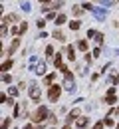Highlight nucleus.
<instances>
[{
  "label": "nucleus",
  "mask_w": 119,
  "mask_h": 129,
  "mask_svg": "<svg viewBox=\"0 0 119 129\" xmlns=\"http://www.w3.org/2000/svg\"><path fill=\"white\" fill-rule=\"evenodd\" d=\"M46 117H48V109H46V107H40V109L34 113L32 119H34L36 123H40V121H46Z\"/></svg>",
  "instance_id": "1"
},
{
  "label": "nucleus",
  "mask_w": 119,
  "mask_h": 129,
  "mask_svg": "<svg viewBox=\"0 0 119 129\" xmlns=\"http://www.w3.org/2000/svg\"><path fill=\"white\" fill-rule=\"evenodd\" d=\"M60 93H62V87H60V85H52L50 91H48V97H50L52 101H56V99L60 97Z\"/></svg>",
  "instance_id": "2"
},
{
  "label": "nucleus",
  "mask_w": 119,
  "mask_h": 129,
  "mask_svg": "<svg viewBox=\"0 0 119 129\" xmlns=\"http://www.w3.org/2000/svg\"><path fill=\"white\" fill-rule=\"evenodd\" d=\"M30 97H32L34 101L40 99V89H38V85H32V87H30Z\"/></svg>",
  "instance_id": "3"
},
{
  "label": "nucleus",
  "mask_w": 119,
  "mask_h": 129,
  "mask_svg": "<svg viewBox=\"0 0 119 129\" xmlns=\"http://www.w3.org/2000/svg\"><path fill=\"white\" fill-rule=\"evenodd\" d=\"M18 16L16 14H10V16H4V24H12V22H16Z\"/></svg>",
  "instance_id": "4"
},
{
  "label": "nucleus",
  "mask_w": 119,
  "mask_h": 129,
  "mask_svg": "<svg viewBox=\"0 0 119 129\" xmlns=\"http://www.w3.org/2000/svg\"><path fill=\"white\" fill-rule=\"evenodd\" d=\"M18 46H20V38H14V42H12V46H10L8 52H10V54H14V50H16Z\"/></svg>",
  "instance_id": "5"
},
{
  "label": "nucleus",
  "mask_w": 119,
  "mask_h": 129,
  "mask_svg": "<svg viewBox=\"0 0 119 129\" xmlns=\"http://www.w3.org/2000/svg\"><path fill=\"white\" fill-rule=\"evenodd\" d=\"M75 125H77V127H85V125H87V117H80V119L75 121Z\"/></svg>",
  "instance_id": "6"
},
{
  "label": "nucleus",
  "mask_w": 119,
  "mask_h": 129,
  "mask_svg": "<svg viewBox=\"0 0 119 129\" xmlns=\"http://www.w3.org/2000/svg\"><path fill=\"white\" fill-rule=\"evenodd\" d=\"M66 52H68V58H69V60H75V54H73V48H71V46H68Z\"/></svg>",
  "instance_id": "7"
},
{
  "label": "nucleus",
  "mask_w": 119,
  "mask_h": 129,
  "mask_svg": "<svg viewBox=\"0 0 119 129\" xmlns=\"http://www.w3.org/2000/svg\"><path fill=\"white\" fill-rule=\"evenodd\" d=\"M64 22H66V16H64V14L56 16V24H58V26H60V24H64Z\"/></svg>",
  "instance_id": "8"
},
{
  "label": "nucleus",
  "mask_w": 119,
  "mask_h": 129,
  "mask_svg": "<svg viewBox=\"0 0 119 129\" xmlns=\"http://www.w3.org/2000/svg\"><path fill=\"white\" fill-rule=\"evenodd\" d=\"M10 68H12V60H10V62H4V64H2V70H4V72H6V70H10Z\"/></svg>",
  "instance_id": "9"
},
{
  "label": "nucleus",
  "mask_w": 119,
  "mask_h": 129,
  "mask_svg": "<svg viewBox=\"0 0 119 129\" xmlns=\"http://www.w3.org/2000/svg\"><path fill=\"white\" fill-rule=\"evenodd\" d=\"M77 48H80V50H87V42H85V40H82V42L77 44Z\"/></svg>",
  "instance_id": "10"
},
{
  "label": "nucleus",
  "mask_w": 119,
  "mask_h": 129,
  "mask_svg": "<svg viewBox=\"0 0 119 129\" xmlns=\"http://www.w3.org/2000/svg\"><path fill=\"white\" fill-rule=\"evenodd\" d=\"M105 103H109V105H113V103H115V97H113V95H107V99H105Z\"/></svg>",
  "instance_id": "11"
},
{
  "label": "nucleus",
  "mask_w": 119,
  "mask_h": 129,
  "mask_svg": "<svg viewBox=\"0 0 119 129\" xmlns=\"http://www.w3.org/2000/svg\"><path fill=\"white\" fill-rule=\"evenodd\" d=\"M69 28H71V30H77V28H80V22H69Z\"/></svg>",
  "instance_id": "12"
},
{
  "label": "nucleus",
  "mask_w": 119,
  "mask_h": 129,
  "mask_svg": "<svg viewBox=\"0 0 119 129\" xmlns=\"http://www.w3.org/2000/svg\"><path fill=\"white\" fill-rule=\"evenodd\" d=\"M54 38H58V40H66V38H64V34L58 32V30H56V34H54Z\"/></svg>",
  "instance_id": "13"
},
{
  "label": "nucleus",
  "mask_w": 119,
  "mask_h": 129,
  "mask_svg": "<svg viewBox=\"0 0 119 129\" xmlns=\"http://www.w3.org/2000/svg\"><path fill=\"white\" fill-rule=\"evenodd\" d=\"M26 30H28V24H26V22H24V24H22V26H20V32H26Z\"/></svg>",
  "instance_id": "14"
},
{
  "label": "nucleus",
  "mask_w": 119,
  "mask_h": 129,
  "mask_svg": "<svg viewBox=\"0 0 119 129\" xmlns=\"http://www.w3.org/2000/svg\"><path fill=\"white\" fill-rule=\"evenodd\" d=\"M93 129H103V121H99V123H95V125H93Z\"/></svg>",
  "instance_id": "15"
},
{
  "label": "nucleus",
  "mask_w": 119,
  "mask_h": 129,
  "mask_svg": "<svg viewBox=\"0 0 119 129\" xmlns=\"http://www.w3.org/2000/svg\"><path fill=\"white\" fill-rule=\"evenodd\" d=\"M64 129H71V127H69V125H66V127H64Z\"/></svg>",
  "instance_id": "16"
},
{
  "label": "nucleus",
  "mask_w": 119,
  "mask_h": 129,
  "mask_svg": "<svg viewBox=\"0 0 119 129\" xmlns=\"http://www.w3.org/2000/svg\"><path fill=\"white\" fill-rule=\"evenodd\" d=\"M40 2H50V0H40Z\"/></svg>",
  "instance_id": "17"
},
{
  "label": "nucleus",
  "mask_w": 119,
  "mask_h": 129,
  "mask_svg": "<svg viewBox=\"0 0 119 129\" xmlns=\"http://www.w3.org/2000/svg\"><path fill=\"white\" fill-rule=\"evenodd\" d=\"M117 113H119V107H117Z\"/></svg>",
  "instance_id": "18"
}]
</instances>
